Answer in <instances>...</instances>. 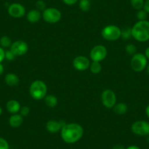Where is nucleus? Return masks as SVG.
<instances>
[{"mask_svg": "<svg viewBox=\"0 0 149 149\" xmlns=\"http://www.w3.org/2000/svg\"><path fill=\"white\" fill-rule=\"evenodd\" d=\"M61 137L66 143L72 144L79 141L84 135V130L82 126L77 123L66 124L61 128Z\"/></svg>", "mask_w": 149, "mask_h": 149, "instance_id": "f257e3e1", "label": "nucleus"}, {"mask_svg": "<svg viewBox=\"0 0 149 149\" xmlns=\"http://www.w3.org/2000/svg\"><path fill=\"white\" fill-rule=\"evenodd\" d=\"M132 37L135 40L145 42L149 40V21H138L131 28Z\"/></svg>", "mask_w": 149, "mask_h": 149, "instance_id": "f03ea898", "label": "nucleus"}, {"mask_svg": "<svg viewBox=\"0 0 149 149\" xmlns=\"http://www.w3.org/2000/svg\"><path fill=\"white\" fill-rule=\"evenodd\" d=\"M47 92V85L41 80H36L33 81L29 86V94L34 100H44V98L46 97Z\"/></svg>", "mask_w": 149, "mask_h": 149, "instance_id": "7ed1b4c3", "label": "nucleus"}, {"mask_svg": "<svg viewBox=\"0 0 149 149\" xmlns=\"http://www.w3.org/2000/svg\"><path fill=\"white\" fill-rule=\"evenodd\" d=\"M101 34L105 40L113 42L121 37V29L116 25H107L102 29Z\"/></svg>", "mask_w": 149, "mask_h": 149, "instance_id": "20e7f679", "label": "nucleus"}, {"mask_svg": "<svg viewBox=\"0 0 149 149\" xmlns=\"http://www.w3.org/2000/svg\"><path fill=\"white\" fill-rule=\"evenodd\" d=\"M130 65L134 72H140L143 71L147 67L148 59L143 54L136 53L132 57Z\"/></svg>", "mask_w": 149, "mask_h": 149, "instance_id": "39448f33", "label": "nucleus"}, {"mask_svg": "<svg viewBox=\"0 0 149 149\" xmlns=\"http://www.w3.org/2000/svg\"><path fill=\"white\" fill-rule=\"evenodd\" d=\"M42 17L48 24H56L61 20V13L55 8H48L42 11Z\"/></svg>", "mask_w": 149, "mask_h": 149, "instance_id": "423d86ee", "label": "nucleus"}, {"mask_svg": "<svg viewBox=\"0 0 149 149\" xmlns=\"http://www.w3.org/2000/svg\"><path fill=\"white\" fill-rule=\"evenodd\" d=\"M131 130L136 135L141 137L149 135V123L144 120L135 121L132 124Z\"/></svg>", "mask_w": 149, "mask_h": 149, "instance_id": "0eeeda50", "label": "nucleus"}, {"mask_svg": "<svg viewBox=\"0 0 149 149\" xmlns=\"http://www.w3.org/2000/svg\"><path fill=\"white\" fill-rule=\"evenodd\" d=\"M101 100L103 105L107 108H113L116 104V95L111 89H106L101 94Z\"/></svg>", "mask_w": 149, "mask_h": 149, "instance_id": "6e6552de", "label": "nucleus"}, {"mask_svg": "<svg viewBox=\"0 0 149 149\" xmlns=\"http://www.w3.org/2000/svg\"><path fill=\"white\" fill-rule=\"evenodd\" d=\"M90 58L92 61H103L107 55V48L102 45H95L90 51Z\"/></svg>", "mask_w": 149, "mask_h": 149, "instance_id": "1a4fd4ad", "label": "nucleus"}, {"mask_svg": "<svg viewBox=\"0 0 149 149\" xmlns=\"http://www.w3.org/2000/svg\"><path fill=\"white\" fill-rule=\"evenodd\" d=\"M10 50L15 55V56H21L28 52L29 45L23 40H17L11 45Z\"/></svg>", "mask_w": 149, "mask_h": 149, "instance_id": "9d476101", "label": "nucleus"}, {"mask_svg": "<svg viewBox=\"0 0 149 149\" xmlns=\"http://www.w3.org/2000/svg\"><path fill=\"white\" fill-rule=\"evenodd\" d=\"M8 14L14 18H20L26 14V9L24 5L20 3H13L8 8Z\"/></svg>", "mask_w": 149, "mask_h": 149, "instance_id": "9b49d317", "label": "nucleus"}, {"mask_svg": "<svg viewBox=\"0 0 149 149\" xmlns=\"http://www.w3.org/2000/svg\"><path fill=\"white\" fill-rule=\"evenodd\" d=\"M90 61L87 57L84 56H78L73 59V67L78 71H85L89 69Z\"/></svg>", "mask_w": 149, "mask_h": 149, "instance_id": "f8f14e48", "label": "nucleus"}, {"mask_svg": "<svg viewBox=\"0 0 149 149\" xmlns=\"http://www.w3.org/2000/svg\"><path fill=\"white\" fill-rule=\"evenodd\" d=\"M65 123L63 121H56V120H50L46 124V130L50 133H56L61 131V128L65 125Z\"/></svg>", "mask_w": 149, "mask_h": 149, "instance_id": "ddd939ff", "label": "nucleus"}, {"mask_svg": "<svg viewBox=\"0 0 149 149\" xmlns=\"http://www.w3.org/2000/svg\"><path fill=\"white\" fill-rule=\"evenodd\" d=\"M21 104L19 102L15 100H10L7 102L6 109L10 113L15 114L18 113L21 110Z\"/></svg>", "mask_w": 149, "mask_h": 149, "instance_id": "4468645a", "label": "nucleus"}, {"mask_svg": "<svg viewBox=\"0 0 149 149\" xmlns=\"http://www.w3.org/2000/svg\"><path fill=\"white\" fill-rule=\"evenodd\" d=\"M9 124L13 128H18L24 122V117L21 114H13L9 118Z\"/></svg>", "mask_w": 149, "mask_h": 149, "instance_id": "2eb2a0df", "label": "nucleus"}, {"mask_svg": "<svg viewBox=\"0 0 149 149\" xmlns=\"http://www.w3.org/2000/svg\"><path fill=\"white\" fill-rule=\"evenodd\" d=\"M19 78L16 74L13 72H10L5 75V82L8 86L11 87L16 86L19 84Z\"/></svg>", "mask_w": 149, "mask_h": 149, "instance_id": "dca6fc26", "label": "nucleus"}, {"mask_svg": "<svg viewBox=\"0 0 149 149\" xmlns=\"http://www.w3.org/2000/svg\"><path fill=\"white\" fill-rule=\"evenodd\" d=\"M41 16L42 15H41L40 11L37 9L31 10L26 14V19L31 24H35L40 20Z\"/></svg>", "mask_w": 149, "mask_h": 149, "instance_id": "f3484780", "label": "nucleus"}, {"mask_svg": "<svg viewBox=\"0 0 149 149\" xmlns=\"http://www.w3.org/2000/svg\"><path fill=\"white\" fill-rule=\"evenodd\" d=\"M113 109V111L118 115H124L128 110V107L125 103L119 102L116 103Z\"/></svg>", "mask_w": 149, "mask_h": 149, "instance_id": "a211bd4d", "label": "nucleus"}, {"mask_svg": "<svg viewBox=\"0 0 149 149\" xmlns=\"http://www.w3.org/2000/svg\"><path fill=\"white\" fill-rule=\"evenodd\" d=\"M44 101H45V104L51 108L55 107L58 104V100H57L56 97L53 94L46 95V97L44 98Z\"/></svg>", "mask_w": 149, "mask_h": 149, "instance_id": "6ab92c4d", "label": "nucleus"}, {"mask_svg": "<svg viewBox=\"0 0 149 149\" xmlns=\"http://www.w3.org/2000/svg\"><path fill=\"white\" fill-rule=\"evenodd\" d=\"M12 40H11L10 37L8 36H3L0 38V46L3 48H10L12 45Z\"/></svg>", "mask_w": 149, "mask_h": 149, "instance_id": "aec40b11", "label": "nucleus"}, {"mask_svg": "<svg viewBox=\"0 0 149 149\" xmlns=\"http://www.w3.org/2000/svg\"><path fill=\"white\" fill-rule=\"evenodd\" d=\"M89 70L93 74H98L102 71L101 64L100 62H97V61H92V63L90 64Z\"/></svg>", "mask_w": 149, "mask_h": 149, "instance_id": "412c9836", "label": "nucleus"}, {"mask_svg": "<svg viewBox=\"0 0 149 149\" xmlns=\"http://www.w3.org/2000/svg\"><path fill=\"white\" fill-rule=\"evenodd\" d=\"M144 3V0H130V4H131L132 7L137 10L143 9Z\"/></svg>", "mask_w": 149, "mask_h": 149, "instance_id": "4be33fe9", "label": "nucleus"}, {"mask_svg": "<svg viewBox=\"0 0 149 149\" xmlns=\"http://www.w3.org/2000/svg\"><path fill=\"white\" fill-rule=\"evenodd\" d=\"M79 8L84 12H87L91 8V2L89 0H81L79 2Z\"/></svg>", "mask_w": 149, "mask_h": 149, "instance_id": "5701e85b", "label": "nucleus"}, {"mask_svg": "<svg viewBox=\"0 0 149 149\" xmlns=\"http://www.w3.org/2000/svg\"><path fill=\"white\" fill-rule=\"evenodd\" d=\"M125 51L130 55L133 56L137 53V47L134 45V44H128L126 45L125 47Z\"/></svg>", "mask_w": 149, "mask_h": 149, "instance_id": "b1692460", "label": "nucleus"}, {"mask_svg": "<svg viewBox=\"0 0 149 149\" xmlns=\"http://www.w3.org/2000/svg\"><path fill=\"white\" fill-rule=\"evenodd\" d=\"M132 37V29L131 28H125L124 29L121 30V36L124 40H128Z\"/></svg>", "mask_w": 149, "mask_h": 149, "instance_id": "393cba45", "label": "nucleus"}, {"mask_svg": "<svg viewBox=\"0 0 149 149\" xmlns=\"http://www.w3.org/2000/svg\"><path fill=\"white\" fill-rule=\"evenodd\" d=\"M136 16H137V18L138 19V21H145V20H146V18H147L148 13L144 10L142 9L140 10H137Z\"/></svg>", "mask_w": 149, "mask_h": 149, "instance_id": "a878e982", "label": "nucleus"}, {"mask_svg": "<svg viewBox=\"0 0 149 149\" xmlns=\"http://www.w3.org/2000/svg\"><path fill=\"white\" fill-rule=\"evenodd\" d=\"M15 55L10 51V50H8L5 51V59L8 60V61H13L15 58Z\"/></svg>", "mask_w": 149, "mask_h": 149, "instance_id": "bb28decb", "label": "nucleus"}, {"mask_svg": "<svg viewBox=\"0 0 149 149\" xmlns=\"http://www.w3.org/2000/svg\"><path fill=\"white\" fill-rule=\"evenodd\" d=\"M36 7H37V10H38L39 11H43L46 9V4H45V2L42 1V0H38L37 2V3H36Z\"/></svg>", "mask_w": 149, "mask_h": 149, "instance_id": "cd10ccee", "label": "nucleus"}, {"mask_svg": "<svg viewBox=\"0 0 149 149\" xmlns=\"http://www.w3.org/2000/svg\"><path fill=\"white\" fill-rule=\"evenodd\" d=\"M0 149H10L8 142L3 137H0Z\"/></svg>", "mask_w": 149, "mask_h": 149, "instance_id": "c85d7f7f", "label": "nucleus"}, {"mask_svg": "<svg viewBox=\"0 0 149 149\" xmlns=\"http://www.w3.org/2000/svg\"><path fill=\"white\" fill-rule=\"evenodd\" d=\"M19 113L23 117L27 116L30 113L29 107H27V106H23V107H21V110H20Z\"/></svg>", "mask_w": 149, "mask_h": 149, "instance_id": "c756f323", "label": "nucleus"}, {"mask_svg": "<svg viewBox=\"0 0 149 149\" xmlns=\"http://www.w3.org/2000/svg\"><path fill=\"white\" fill-rule=\"evenodd\" d=\"M62 1L63 2H64V4H66L67 5L71 6V5H73L75 3H77V2H78V0H62Z\"/></svg>", "mask_w": 149, "mask_h": 149, "instance_id": "7c9ffc66", "label": "nucleus"}, {"mask_svg": "<svg viewBox=\"0 0 149 149\" xmlns=\"http://www.w3.org/2000/svg\"><path fill=\"white\" fill-rule=\"evenodd\" d=\"M5 51L4 48L0 46V63H2V61L5 59Z\"/></svg>", "mask_w": 149, "mask_h": 149, "instance_id": "2f4dec72", "label": "nucleus"}, {"mask_svg": "<svg viewBox=\"0 0 149 149\" xmlns=\"http://www.w3.org/2000/svg\"><path fill=\"white\" fill-rule=\"evenodd\" d=\"M143 10H144L148 14H149V0H146V1H145Z\"/></svg>", "mask_w": 149, "mask_h": 149, "instance_id": "473e14b6", "label": "nucleus"}, {"mask_svg": "<svg viewBox=\"0 0 149 149\" xmlns=\"http://www.w3.org/2000/svg\"><path fill=\"white\" fill-rule=\"evenodd\" d=\"M113 149H126L125 147H124L123 145L121 144H118V145H116V146H113Z\"/></svg>", "mask_w": 149, "mask_h": 149, "instance_id": "72a5a7b5", "label": "nucleus"}, {"mask_svg": "<svg viewBox=\"0 0 149 149\" xmlns=\"http://www.w3.org/2000/svg\"><path fill=\"white\" fill-rule=\"evenodd\" d=\"M144 55L146 56V58H147L148 60H149V47H148V48L146 49V51H145Z\"/></svg>", "mask_w": 149, "mask_h": 149, "instance_id": "f704fd0d", "label": "nucleus"}, {"mask_svg": "<svg viewBox=\"0 0 149 149\" xmlns=\"http://www.w3.org/2000/svg\"><path fill=\"white\" fill-rule=\"evenodd\" d=\"M4 70H5V69H4L3 64L2 63H0V76L4 73Z\"/></svg>", "mask_w": 149, "mask_h": 149, "instance_id": "c9c22d12", "label": "nucleus"}, {"mask_svg": "<svg viewBox=\"0 0 149 149\" xmlns=\"http://www.w3.org/2000/svg\"><path fill=\"white\" fill-rule=\"evenodd\" d=\"M126 149H140V148H139L137 146H130L127 147Z\"/></svg>", "mask_w": 149, "mask_h": 149, "instance_id": "e433bc0d", "label": "nucleus"}, {"mask_svg": "<svg viewBox=\"0 0 149 149\" xmlns=\"http://www.w3.org/2000/svg\"><path fill=\"white\" fill-rule=\"evenodd\" d=\"M146 116H148V118H149V104L147 106V107H146Z\"/></svg>", "mask_w": 149, "mask_h": 149, "instance_id": "4c0bfd02", "label": "nucleus"}, {"mask_svg": "<svg viewBox=\"0 0 149 149\" xmlns=\"http://www.w3.org/2000/svg\"><path fill=\"white\" fill-rule=\"evenodd\" d=\"M2 108L0 107V116L2 115Z\"/></svg>", "mask_w": 149, "mask_h": 149, "instance_id": "58836bf2", "label": "nucleus"}, {"mask_svg": "<svg viewBox=\"0 0 149 149\" xmlns=\"http://www.w3.org/2000/svg\"><path fill=\"white\" fill-rule=\"evenodd\" d=\"M147 72L148 73V74H149V64L148 65H147Z\"/></svg>", "mask_w": 149, "mask_h": 149, "instance_id": "ea45409f", "label": "nucleus"}]
</instances>
